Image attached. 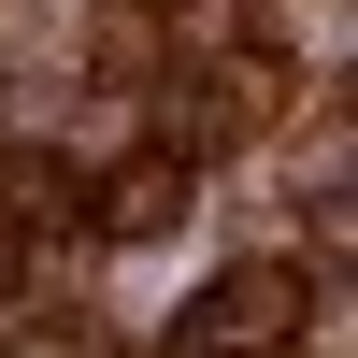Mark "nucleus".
Returning <instances> with one entry per match:
<instances>
[{
  "label": "nucleus",
  "instance_id": "f03ea898",
  "mask_svg": "<svg viewBox=\"0 0 358 358\" xmlns=\"http://www.w3.org/2000/svg\"><path fill=\"white\" fill-rule=\"evenodd\" d=\"M172 215H187V143L101 158V187H86V244H158Z\"/></svg>",
  "mask_w": 358,
  "mask_h": 358
},
{
  "label": "nucleus",
  "instance_id": "7ed1b4c3",
  "mask_svg": "<svg viewBox=\"0 0 358 358\" xmlns=\"http://www.w3.org/2000/svg\"><path fill=\"white\" fill-rule=\"evenodd\" d=\"M0 273H15V215H0Z\"/></svg>",
  "mask_w": 358,
  "mask_h": 358
},
{
  "label": "nucleus",
  "instance_id": "f257e3e1",
  "mask_svg": "<svg viewBox=\"0 0 358 358\" xmlns=\"http://www.w3.org/2000/svg\"><path fill=\"white\" fill-rule=\"evenodd\" d=\"M301 330H315V273L301 258H244V273H215L172 315L158 358H301Z\"/></svg>",
  "mask_w": 358,
  "mask_h": 358
}]
</instances>
